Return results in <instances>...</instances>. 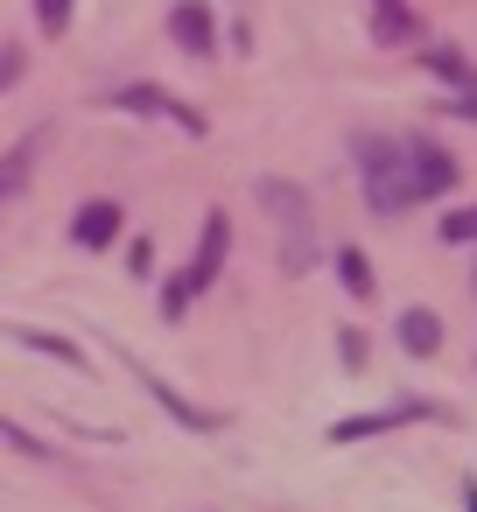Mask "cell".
Wrapping results in <instances>:
<instances>
[{"mask_svg":"<svg viewBox=\"0 0 477 512\" xmlns=\"http://www.w3.org/2000/svg\"><path fill=\"white\" fill-rule=\"evenodd\" d=\"M358 183H365V204H372L379 218H400L407 204H421V197H414V155H407V141H393V134H365V141H358Z\"/></svg>","mask_w":477,"mask_h":512,"instance_id":"obj_1","label":"cell"},{"mask_svg":"<svg viewBox=\"0 0 477 512\" xmlns=\"http://www.w3.org/2000/svg\"><path fill=\"white\" fill-rule=\"evenodd\" d=\"M29 162H36V134H29V141H15L8 155H0V204H8V197L29 183Z\"/></svg>","mask_w":477,"mask_h":512,"instance_id":"obj_12","label":"cell"},{"mask_svg":"<svg viewBox=\"0 0 477 512\" xmlns=\"http://www.w3.org/2000/svg\"><path fill=\"white\" fill-rule=\"evenodd\" d=\"M463 512H477V484H463Z\"/></svg>","mask_w":477,"mask_h":512,"instance_id":"obj_20","label":"cell"},{"mask_svg":"<svg viewBox=\"0 0 477 512\" xmlns=\"http://www.w3.org/2000/svg\"><path fill=\"white\" fill-rule=\"evenodd\" d=\"M407 155H414V197H442L456 183V162L435 141H407Z\"/></svg>","mask_w":477,"mask_h":512,"instance_id":"obj_9","label":"cell"},{"mask_svg":"<svg viewBox=\"0 0 477 512\" xmlns=\"http://www.w3.org/2000/svg\"><path fill=\"white\" fill-rule=\"evenodd\" d=\"M225 253H232V225H225V211H211V218H204V246L190 253V267H183V274L169 281V295H162V316H183L190 295H204V288L218 281Z\"/></svg>","mask_w":477,"mask_h":512,"instance_id":"obj_3","label":"cell"},{"mask_svg":"<svg viewBox=\"0 0 477 512\" xmlns=\"http://www.w3.org/2000/svg\"><path fill=\"white\" fill-rule=\"evenodd\" d=\"M456 113H463V120H477V78H470V85L456 92Z\"/></svg>","mask_w":477,"mask_h":512,"instance_id":"obj_19","label":"cell"},{"mask_svg":"<svg viewBox=\"0 0 477 512\" xmlns=\"http://www.w3.org/2000/svg\"><path fill=\"white\" fill-rule=\"evenodd\" d=\"M120 106H127V113H162V120H176L183 134H204V113H197V106H183V99H169L162 85H127V92H120Z\"/></svg>","mask_w":477,"mask_h":512,"instance_id":"obj_6","label":"cell"},{"mask_svg":"<svg viewBox=\"0 0 477 512\" xmlns=\"http://www.w3.org/2000/svg\"><path fill=\"white\" fill-rule=\"evenodd\" d=\"M400 344H407L414 358H435V351H442V323H435L428 309H407V316H400Z\"/></svg>","mask_w":477,"mask_h":512,"instance_id":"obj_11","label":"cell"},{"mask_svg":"<svg viewBox=\"0 0 477 512\" xmlns=\"http://www.w3.org/2000/svg\"><path fill=\"white\" fill-rule=\"evenodd\" d=\"M22 337H29V344H36V351H50V358H78V351H71V344H64V337H50V330H22Z\"/></svg>","mask_w":477,"mask_h":512,"instance_id":"obj_18","label":"cell"},{"mask_svg":"<svg viewBox=\"0 0 477 512\" xmlns=\"http://www.w3.org/2000/svg\"><path fill=\"white\" fill-rule=\"evenodd\" d=\"M22 71H29V50L0 43V92H15V85H22Z\"/></svg>","mask_w":477,"mask_h":512,"instance_id":"obj_15","label":"cell"},{"mask_svg":"<svg viewBox=\"0 0 477 512\" xmlns=\"http://www.w3.org/2000/svg\"><path fill=\"white\" fill-rule=\"evenodd\" d=\"M141 386H148V393H155V400H162V407H169V414H176L183 428H197V435H211V428H225V414H204V407H183V400H176V386H162L155 372H141Z\"/></svg>","mask_w":477,"mask_h":512,"instance_id":"obj_10","label":"cell"},{"mask_svg":"<svg viewBox=\"0 0 477 512\" xmlns=\"http://www.w3.org/2000/svg\"><path fill=\"white\" fill-rule=\"evenodd\" d=\"M337 274H344V288H351V295H372V260H365L358 246H344V253H337Z\"/></svg>","mask_w":477,"mask_h":512,"instance_id":"obj_14","label":"cell"},{"mask_svg":"<svg viewBox=\"0 0 477 512\" xmlns=\"http://www.w3.org/2000/svg\"><path fill=\"white\" fill-rule=\"evenodd\" d=\"M253 197L274 211L281 267H288V274H309V253H316V211H309V190H295V183H281V176H260Z\"/></svg>","mask_w":477,"mask_h":512,"instance_id":"obj_2","label":"cell"},{"mask_svg":"<svg viewBox=\"0 0 477 512\" xmlns=\"http://www.w3.org/2000/svg\"><path fill=\"white\" fill-rule=\"evenodd\" d=\"M169 36H176V50H190V57H211V50H218V22H211L204 0H176V8H169Z\"/></svg>","mask_w":477,"mask_h":512,"instance_id":"obj_5","label":"cell"},{"mask_svg":"<svg viewBox=\"0 0 477 512\" xmlns=\"http://www.w3.org/2000/svg\"><path fill=\"white\" fill-rule=\"evenodd\" d=\"M36 22H43V36H64L71 29V0H36Z\"/></svg>","mask_w":477,"mask_h":512,"instance_id":"obj_17","label":"cell"},{"mask_svg":"<svg viewBox=\"0 0 477 512\" xmlns=\"http://www.w3.org/2000/svg\"><path fill=\"white\" fill-rule=\"evenodd\" d=\"M442 239H449V246H470V239H477V204H470V211H449V218H442Z\"/></svg>","mask_w":477,"mask_h":512,"instance_id":"obj_16","label":"cell"},{"mask_svg":"<svg viewBox=\"0 0 477 512\" xmlns=\"http://www.w3.org/2000/svg\"><path fill=\"white\" fill-rule=\"evenodd\" d=\"M421 64H428V71H435V78H449V85H456V92H463V85H470V78H477V71H470V64H463V57H456V50H449V43H435V50H421Z\"/></svg>","mask_w":477,"mask_h":512,"instance_id":"obj_13","label":"cell"},{"mask_svg":"<svg viewBox=\"0 0 477 512\" xmlns=\"http://www.w3.org/2000/svg\"><path fill=\"white\" fill-rule=\"evenodd\" d=\"M365 8H372V43H379V50H407V43H421V22H414L407 0H365Z\"/></svg>","mask_w":477,"mask_h":512,"instance_id":"obj_7","label":"cell"},{"mask_svg":"<svg viewBox=\"0 0 477 512\" xmlns=\"http://www.w3.org/2000/svg\"><path fill=\"white\" fill-rule=\"evenodd\" d=\"M428 414H435L428 400H393V407H379V414H351V421H337L330 442H365V435H386V428H407V421H428Z\"/></svg>","mask_w":477,"mask_h":512,"instance_id":"obj_4","label":"cell"},{"mask_svg":"<svg viewBox=\"0 0 477 512\" xmlns=\"http://www.w3.org/2000/svg\"><path fill=\"white\" fill-rule=\"evenodd\" d=\"M120 218H127V211H120L113 197H92V204H78V218H71V239L99 253V246H113V239H120Z\"/></svg>","mask_w":477,"mask_h":512,"instance_id":"obj_8","label":"cell"}]
</instances>
